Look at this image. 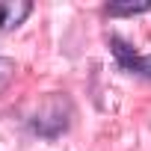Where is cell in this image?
Masks as SVG:
<instances>
[{
    "label": "cell",
    "instance_id": "3957f363",
    "mask_svg": "<svg viewBox=\"0 0 151 151\" xmlns=\"http://www.w3.org/2000/svg\"><path fill=\"white\" fill-rule=\"evenodd\" d=\"M107 12H110V15H139V12H151V0H142V3H110Z\"/></svg>",
    "mask_w": 151,
    "mask_h": 151
},
{
    "label": "cell",
    "instance_id": "6da1fadb",
    "mask_svg": "<svg viewBox=\"0 0 151 151\" xmlns=\"http://www.w3.org/2000/svg\"><path fill=\"white\" fill-rule=\"evenodd\" d=\"M113 53H116V59L127 68V71H133V74H142V77H151V56H139V53H133L124 42H119V39H113Z\"/></svg>",
    "mask_w": 151,
    "mask_h": 151
},
{
    "label": "cell",
    "instance_id": "277c9868",
    "mask_svg": "<svg viewBox=\"0 0 151 151\" xmlns=\"http://www.w3.org/2000/svg\"><path fill=\"white\" fill-rule=\"evenodd\" d=\"M15 62L9 59V56H0V95H3L6 89H9V83L15 80Z\"/></svg>",
    "mask_w": 151,
    "mask_h": 151
},
{
    "label": "cell",
    "instance_id": "7a4b0ae2",
    "mask_svg": "<svg viewBox=\"0 0 151 151\" xmlns=\"http://www.w3.org/2000/svg\"><path fill=\"white\" fill-rule=\"evenodd\" d=\"M30 12H33V3H27V0H15V3L9 0V3H0V30L9 33V30L21 27Z\"/></svg>",
    "mask_w": 151,
    "mask_h": 151
}]
</instances>
